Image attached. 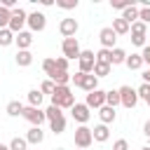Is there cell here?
Masks as SVG:
<instances>
[{"mask_svg":"<svg viewBox=\"0 0 150 150\" xmlns=\"http://www.w3.org/2000/svg\"><path fill=\"white\" fill-rule=\"evenodd\" d=\"M26 19H28V14H26L21 7H14V9H12V19H9V26H7V28L16 35V33H21V30H23Z\"/></svg>","mask_w":150,"mask_h":150,"instance_id":"obj_5","label":"cell"},{"mask_svg":"<svg viewBox=\"0 0 150 150\" xmlns=\"http://www.w3.org/2000/svg\"><path fill=\"white\" fill-rule=\"evenodd\" d=\"M110 63H94V70H91V75H96V77H105V75H110Z\"/></svg>","mask_w":150,"mask_h":150,"instance_id":"obj_24","label":"cell"},{"mask_svg":"<svg viewBox=\"0 0 150 150\" xmlns=\"http://www.w3.org/2000/svg\"><path fill=\"white\" fill-rule=\"evenodd\" d=\"M131 42L136 47H145V35H131Z\"/></svg>","mask_w":150,"mask_h":150,"instance_id":"obj_42","label":"cell"},{"mask_svg":"<svg viewBox=\"0 0 150 150\" xmlns=\"http://www.w3.org/2000/svg\"><path fill=\"white\" fill-rule=\"evenodd\" d=\"M45 117H47V122H49V127H52L54 134H63V131H66V117H63L61 108L49 105V108L45 110Z\"/></svg>","mask_w":150,"mask_h":150,"instance_id":"obj_2","label":"cell"},{"mask_svg":"<svg viewBox=\"0 0 150 150\" xmlns=\"http://www.w3.org/2000/svg\"><path fill=\"white\" fill-rule=\"evenodd\" d=\"M12 42H14V33L9 28H2L0 30V47H9Z\"/></svg>","mask_w":150,"mask_h":150,"instance_id":"obj_29","label":"cell"},{"mask_svg":"<svg viewBox=\"0 0 150 150\" xmlns=\"http://www.w3.org/2000/svg\"><path fill=\"white\" fill-rule=\"evenodd\" d=\"M70 115H73V120L82 127V124H87L89 122V117H91V112H89V108L84 105V103H75L73 108H70Z\"/></svg>","mask_w":150,"mask_h":150,"instance_id":"obj_12","label":"cell"},{"mask_svg":"<svg viewBox=\"0 0 150 150\" xmlns=\"http://www.w3.org/2000/svg\"><path fill=\"white\" fill-rule=\"evenodd\" d=\"M145 103H148V105H150V96H148V98H145Z\"/></svg>","mask_w":150,"mask_h":150,"instance_id":"obj_47","label":"cell"},{"mask_svg":"<svg viewBox=\"0 0 150 150\" xmlns=\"http://www.w3.org/2000/svg\"><path fill=\"white\" fill-rule=\"evenodd\" d=\"M14 42L19 45V52H21V49H28V47L33 45V33H30V30H21V33L14 35Z\"/></svg>","mask_w":150,"mask_h":150,"instance_id":"obj_15","label":"cell"},{"mask_svg":"<svg viewBox=\"0 0 150 150\" xmlns=\"http://www.w3.org/2000/svg\"><path fill=\"white\" fill-rule=\"evenodd\" d=\"M77 28H80V23H77L75 19H70V16L61 19V23H59V33H61L63 38H75Z\"/></svg>","mask_w":150,"mask_h":150,"instance_id":"obj_13","label":"cell"},{"mask_svg":"<svg viewBox=\"0 0 150 150\" xmlns=\"http://www.w3.org/2000/svg\"><path fill=\"white\" fill-rule=\"evenodd\" d=\"M141 59H143V63L150 66V45H145V47L141 49Z\"/></svg>","mask_w":150,"mask_h":150,"instance_id":"obj_41","label":"cell"},{"mask_svg":"<svg viewBox=\"0 0 150 150\" xmlns=\"http://www.w3.org/2000/svg\"><path fill=\"white\" fill-rule=\"evenodd\" d=\"M0 150H9V145H5V143H0Z\"/></svg>","mask_w":150,"mask_h":150,"instance_id":"obj_45","label":"cell"},{"mask_svg":"<svg viewBox=\"0 0 150 150\" xmlns=\"http://www.w3.org/2000/svg\"><path fill=\"white\" fill-rule=\"evenodd\" d=\"M21 110H23V103H21V101H9V103H7V115H9V117L21 115Z\"/></svg>","mask_w":150,"mask_h":150,"instance_id":"obj_28","label":"cell"},{"mask_svg":"<svg viewBox=\"0 0 150 150\" xmlns=\"http://www.w3.org/2000/svg\"><path fill=\"white\" fill-rule=\"evenodd\" d=\"M141 150H150V145H143V148H141Z\"/></svg>","mask_w":150,"mask_h":150,"instance_id":"obj_46","label":"cell"},{"mask_svg":"<svg viewBox=\"0 0 150 150\" xmlns=\"http://www.w3.org/2000/svg\"><path fill=\"white\" fill-rule=\"evenodd\" d=\"M42 70H45V73L49 75V80H52V77L59 73V70H56V61H54V59H45V61H42Z\"/></svg>","mask_w":150,"mask_h":150,"instance_id":"obj_26","label":"cell"},{"mask_svg":"<svg viewBox=\"0 0 150 150\" xmlns=\"http://www.w3.org/2000/svg\"><path fill=\"white\" fill-rule=\"evenodd\" d=\"M112 150H129V143H127L124 138H120V141L112 143Z\"/></svg>","mask_w":150,"mask_h":150,"instance_id":"obj_40","label":"cell"},{"mask_svg":"<svg viewBox=\"0 0 150 150\" xmlns=\"http://www.w3.org/2000/svg\"><path fill=\"white\" fill-rule=\"evenodd\" d=\"M54 61H56V70H59V73H68V59H63V56H56Z\"/></svg>","mask_w":150,"mask_h":150,"instance_id":"obj_37","label":"cell"},{"mask_svg":"<svg viewBox=\"0 0 150 150\" xmlns=\"http://www.w3.org/2000/svg\"><path fill=\"white\" fill-rule=\"evenodd\" d=\"M77 63H80V73L89 75V73L94 70V63H96V56H94V52H89V49L80 52V56H77Z\"/></svg>","mask_w":150,"mask_h":150,"instance_id":"obj_9","label":"cell"},{"mask_svg":"<svg viewBox=\"0 0 150 150\" xmlns=\"http://www.w3.org/2000/svg\"><path fill=\"white\" fill-rule=\"evenodd\" d=\"M94 56H96V63H110V49H103L101 47Z\"/></svg>","mask_w":150,"mask_h":150,"instance_id":"obj_32","label":"cell"},{"mask_svg":"<svg viewBox=\"0 0 150 150\" xmlns=\"http://www.w3.org/2000/svg\"><path fill=\"white\" fill-rule=\"evenodd\" d=\"M129 33H131V35H145V33H148V26H145L143 21H134V23L129 26Z\"/></svg>","mask_w":150,"mask_h":150,"instance_id":"obj_30","label":"cell"},{"mask_svg":"<svg viewBox=\"0 0 150 150\" xmlns=\"http://www.w3.org/2000/svg\"><path fill=\"white\" fill-rule=\"evenodd\" d=\"M26 23H28V28H30L33 33H40V30H45V26H47V16H45L42 12H30L28 19H26Z\"/></svg>","mask_w":150,"mask_h":150,"instance_id":"obj_10","label":"cell"},{"mask_svg":"<svg viewBox=\"0 0 150 150\" xmlns=\"http://www.w3.org/2000/svg\"><path fill=\"white\" fill-rule=\"evenodd\" d=\"M98 40H101V47H103V49H115V40H117V35L112 33L110 26H105V28L98 30Z\"/></svg>","mask_w":150,"mask_h":150,"instance_id":"obj_14","label":"cell"},{"mask_svg":"<svg viewBox=\"0 0 150 150\" xmlns=\"http://www.w3.org/2000/svg\"><path fill=\"white\" fill-rule=\"evenodd\" d=\"M143 134H145V136H148V138H150V120H148V122H145V124H143Z\"/></svg>","mask_w":150,"mask_h":150,"instance_id":"obj_43","label":"cell"},{"mask_svg":"<svg viewBox=\"0 0 150 150\" xmlns=\"http://www.w3.org/2000/svg\"><path fill=\"white\" fill-rule=\"evenodd\" d=\"M124 63H127L129 70H138V68L143 66V59H141V54H131V56L127 54V61H124Z\"/></svg>","mask_w":150,"mask_h":150,"instance_id":"obj_23","label":"cell"},{"mask_svg":"<svg viewBox=\"0 0 150 150\" xmlns=\"http://www.w3.org/2000/svg\"><path fill=\"white\" fill-rule=\"evenodd\" d=\"M54 89H56V84H54L52 80H45V82L40 84V91H42V96H45V94H49V96H52V94H54Z\"/></svg>","mask_w":150,"mask_h":150,"instance_id":"obj_34","label":"cell"},{"mask_svg":"<svg viewBox=\"0 0 150 150\" xmlns=\"http://www.w3.org/2000/svg\"><path fill=\"white\" fill-rule=\"evenodd\" d=\"M124 61H127V52H124V49H120V47L110 49V66H120V63H124Z\"/></svg>","mask_w":150,"mask_h":150,"instance_id":"obj_20","label":"cell"},{"mask_svg":"<svg viewBox=\"0 0 150 150\" xmlns=\"http://www.w3.org/2000/svg\"><path fill=\"white\" fill-rule=\"evenodd\" d=\"M136 94H138V98H143V101H145V98L150 96V84H145V82H143V84L136 89Z\"/></svg>","mask_w":150,"mask_h":150,"instance_id":"obj_38","label":"cell"},{"mask_svg":"<svg viewBox=\"0 0 150 150\" xmlns=\"http://www.w3.org/2000/svg\"><path fill=\"white\" fill-rule=\"evenodd\" d=\"M122 19H124V21H127L129 26H131L134 21H138V7H136V5H131V7H127V9L122 12Z\"/></svg>","mask_w":150,"mask_h":150,"instance_id":"obj_22","label":"cell"},{"mask_svg":"<svg viewBox=\"0 0 150 150\" xmlns=\"http://www.w3.org/2000/svg\"><path fill=\"white\" fill-rule=\"evenodd\" d=\"M98 117H101V124H110V122H115V117H117V112H115V108H110V105H103V108H98Z\"/></svg>","mask_w":150,"mask_h":150,"instance_id":"obj_16","label":"cell"},{"mask_svg":"<svg viewBox=\"0 0 150 150\" xmlns=\"http://www.w3.org/2000/svg\"><path fill=\"white\" fill-rule=\"evenodd\" d=\"M117 94H120V105H124V108H134V105L138 103V94H136V89L129 87V84L120 87Z\"/></svg>","mask_w":150,"mask_h":150,"instance_id":"obj_7","label":"cell"},{"mask_svg":"<svg viewBox=\"0 0 150 150\" xmlns=\"http://www.w3.org/2000/svg\"><path fill=\"white\" fill-rule=\"evenodd\" d=\"M40 103H42V91H40V89H30V91H28V105L40 108Z\"/></svg>","mask_w":150,"mask_h":150,"instance_id":"obj_25","label":"cell"},{"mask_svg":"<svg viewBox=\"0 0 150 150\" xmlns=\"http://www.w3.org/2000/svg\"><path fill=\"white\" fill-rule=\"evenodd\" d=\"M9 19H12V12H9V9H5V7L0 5V30L9 26Z\"/></svg>","mask_w":150,"mask_h":150,"instance_id":"obj_31","label":"cell"},{"mask_svg":"<svg viewBox=\"0 0 150 150\" xmlns=\"http://www.w3.org/2000/svg\"><path fill=\"white\" fill-rule=\"evenodd\" d=\"M56 7H61V9H75L77 0H56Z\"/></svg>","mask_w":150,"mask_h":150,"instance_id":"obj_36","label":"cell"},{"mask_svg":"<svg viewBox=\"0 0 150 150\" xmlns=\"http://www.w3.org/2000/svg\"><path fill=\"white\" fill-rule=\"evenodd\" d=\"M70 82L75 84V87H80V89H84L87 94L89 91H94V89H98V77L96 75H84V73H75V75H70Z\"/></svg>","mask_w":150,"mask_h":150,"instance_id":"obj_3","label":"cell"},{"mask_svg":"<svg viewBox=\"0 0 150 150\" xmlns=\"http://www.w3.org/2000/svg\"><path fill=\"white\" fill-rule=\"evenodd\" d=\"M77 150H80V148H77Z\"/></svg>","mask_w":150,"mask_h":150,"instance_id":"obj_48","label":"cell"},{"mask_svg":"<svg viewBox=\"0 0 150 150\" xmlns=\"http://www.w3.org/2000/svg\"><path fill=\"white\" fill-rule=\"evenodd\" d=\"M33 63V54L28 52V49H21V52H16V66H21V68H28Z\"/></svg>","mask_w":150,"mask_h":150,"instance_id":"obj_21","label":"cell"},{"mask_svg":"<svg viewBox=\"0 0 150 150\" xmlns=\"http://www.w3.org/2000/svg\"><path fill=\"white\" fill-rule=\"evenodd\" d=\"M105 105H110V108H117V105H120V94H117V89L105 91Z\"/></svg>","mask_w":150,"mask_h":150,"instance_id":"obj_27","label":"cell"},{"mask_svg":"<svg viewBox=\"0 0 150 150\" xmlns=\"http://www.w3.org/2000/svg\"><path fill=\"white\" fill-rule=\"evenodd\" d=\"M52 105H56V108H73L75 105V96H73V91H70V87H56L54 89V94H52Z\"/></svg>","mask_w":150,"mask_h":150,"instance_id":"obj_1","label":"cell"},{"mask_svg":"<svg viewBox=\"0 0 150 150\" xmlns=\"http://www.w3.org/2000/svg\"><path fill=\"white\" fill-rule=\"evenodd\" d=\"M61 49H63V59H68V61H75V59L80 56V52H82L77 38H63Z\"/></svg>","mask_w":150,"mask_h":150,"instance_id":"obj_6","label":"cell"},{"mask_svg":"<svg viewBox=\"0 0 150 150\" xmlns=\"http://www.w3.org/2000/svg\"><path fill=\"white\" fill-rule=\"evenodd\" d=\"M42 141H45V131H42L40 127H30V129H28V134H26V143L38 145V143H42Z\"/></svg>","mask_w":150,"mask_h":150,"instance_id":"obj_18","label":"cell"},{"mask_svg":"<svg viewBox=\"0 0 150 150\" xmlns=\"http://www.w3.org/2000/svg\"><path fill=\"white\" fill-rule=\"evenodd\" d=\"M131 5H134L131 0H112V7H115V9H122V12H124L127 7H131Z\"/></svg>","mask_w":150,"mask_h":150,"instance_id":"obj_39","label":"cell"},{"mask_svg":"<svg viewBox=\"0 0 150 150\" xmlns=\"http://www.w3.org/2000/svg\"><path fill=\"white\" fill-rule=\"evenodd\" d=\"M94 143V136H91V129L87 127V124H82V127H77L75 129V148H80V150H87L89 145Z\"/></svg>","mask_w":150,"mask_h":150,"instance_id":"obj_4","label":"cell"},{"mask_svg":"<svg viewBox=\"0 0 150 150\" xmlns=\"http://www.w3.org/2000/svg\"><path fill=\"white\" fill-rule=\"evenodd\" d=\"M143 82H145V84H150V68L143 73Z\"/></svg>","mask_w":150,"mask_h":150,"instance_id":"obj_44","label":"cell"},{"mask_svg":"<svg viewBox=\"0 0 150 150\" xmlns=\"http://www.w3.org/2000/svg\"><path fill=\"white\" fill-rule=\"evenodd\" d=\"M138 21H143L145 26L150 23V7H138Z\"/></svg>","mask_w":150,"mask_h":150,"instance_id":"obj_35","label":"cell"},{"mask_svg":"<svg viewBox=\"0 0 150 150\" xmlns=\"http://www.w3.org/2000/svg\"><path fill=\"white\" fill-rule=\"evenodd\" d=\"M110 28H112L115 35H127V33H129V23H127L122 16H120V19H112V26H110Z\"/></svg>","mask_w":150,"mask_h":150,"instance_id":"obj_19","label":"cell"},{"mask_svg":"<svg viewBox=\"0 0 150 150\" xmlns=\"http://www.w3.org/2000/svg\"><path fill=\"white\" fill-rule=\"evenodd\" d=\"M91 136H94V141H96V143H105V141L110 138V129H108L105 124H98V127H94V129H91Z\"/></svg>","mask_w":150,"mask_h":150,"instance_id":"obj_17","label":"cell"},{"mask_svg":"<svg viewBox=\"0 0 150 150\" xmlns=\"http://www.w3.org/2000/svg\"><path fill=\"white\" fill-rule=\"evenodd\" d=\"M26 148H28L26 138H19V136H16V138L9 141V150H26Z\"/></svg>","mask_w":150,"mask_h":150,"instance_id":"obj_33","label":"cell"},{"mask_svg":"<svg viewBox=\"0 0 150 150\" xmlns=\"http://www.w3.org/2000/svg\"><path fill=\"white\" fill-rule=\"evenodd\" d=\"M84 105L91 110V108H103L105 105V91H101V89H94V91H89L87 94V101H84Z\"/></svg>","mask_w":150,"mask_h":150,"instance_id":"obj_11","label":"cell"},{"mask_svg":"<svg viewBox=\"0 0 150 150\" xmlns=\"http://www.w3.org/2000/svg\"><path fill=\"white\" fill-rule=\"evenodd\" d=\"M21 117H23V120H28L33 127H40L42 122H47V117H45V110H40V108H33V105H23V110H21Z\"/></svg>","mask_w":150,"mask_h":150,"instance_id":"obj_8","label":"cell"}]
</instances>
